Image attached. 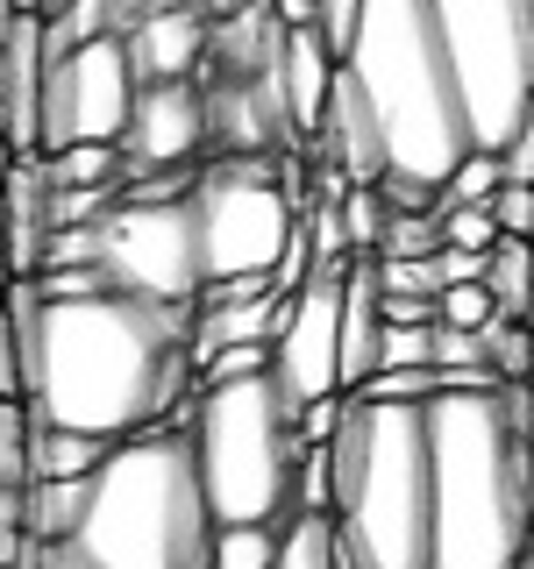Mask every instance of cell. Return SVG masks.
<instances>
[{"instance_id":"obj_1","label":"cell","mask_w":534,"mask_h":569,"mask_svg":"<svg viewBox=\"0 0 534 569\" xmlns=\"http://www.w3.org/2000/svg\"><path fill=\"white\" fill-rule=\"evenodd\" d=\"M8 313L22 328L29 406L50 427L129 441L165 420L200 378L186 307H157V299L115 292V284L86 299H43L36 278H14Z\"/></svg>"},{"instance_id":"obj_2","label":"cell","mask_w":534,"mask_h":569,"mask_svg":"<svg viewBox=\"0 0 534 569\" xmlns=\"http://www.w3.org/2000/svg\"><path fill=\"white\" fill-rule=\"evenodd\" d=\"M435 569H521L534 556V406L521 385H442L427 399Z\"/></svg>"},{"instance_id":"obj_3","label":"cell","mask_w":534,"mask_h":569,"mask_svg":"<svg viewBox=\"0 0 534 569\" xmlns=\"http://www.w3.org/2000/svg\"><path fill=\"white\" fill-rule=\"evenodd\" d=\"M343 79L378 114L385 164H392L385 186H414L427 200H442L449 171L477 142L435 29V0H364L343 43Z\"/></svg>"},{"instance_id":"obj_4","label":"cell","mask_w":534,"mask_h":569,"mask_svg":"<svg viewBox=\"0 0 534 569\" xmlns=\"http://www.w3.org/2000/svg\"><path fill=\"white\" fill-rule=\"evenodd\" d=\"M328 520L343 569H435V462L427 399H356L328 441Z\"/></svg>"},{"instance_id":"obj_5","label":"cell","mask_w":534,"mask_h":569,"mask_svg":"<svg viewBox=\"0 0 534 569\" xmlns=\"http://www.w3.org/2000/svg\"><path fill=\"white\" fill-rule=\"evenodd\" d=\"M214 527L192 427L157 420L107 449L71 548L86 569H214Z\"/></svg>"},{"instance_id":"obj_6","label":"cell","mask_w":534,"mask_h":569,"mask_svg":"<svg viewBox=\"0 0 534 569\" xmlns=\"http://www.w3.org/2000/svg\"><path fill=\"white\" fill-rule=\"evenodd\" d=\"M192 456H200V485L221 527H243V520L278 527V512L293 506V477H299V427H293V399L278 391L271 370L200 391Z\"/></svg>"},{"instance_id":"obj_7","label":"cell","mask_w":534,"mask_h":569,"mask_svg":"<svg viewBox=\"0 0 534 569\" xmlns=\"http://www.w3.org/2000/svg\"><path fill=\"white\" fill-rule=\"evenodd\" d=\"M477 150H506L534 121V0H435Z\"/></svg>"},{"instance_id":"obj_8","label":"cell","mask_w":534,"mask_h":569,"mask_svg":"<svg viewBox=\"0 0 534 569\" xmlns=\"http://www.w3.org/2000/svg\"><path fill=\"white\" fill-rule=\"evenodd\" d=\"M192 213H200V263L214 278H271L285 249L299 242V207L257 157H228V164L200 171L192 186Z\"/></svg>"},{"instance_id":"obj_9","label":"cell","mask_w":534,"mask_h":569,"mask_svg":"<svg viewBox=\"0 0 534 569\" xmlns=\"http://www.w3.org/2000/svg\"><path fill=\"white\" fill-rule=\"evenodd\" d=\"M100 271L115 292L157 299V307H192L207 284L192 192L186 200H121L100 221Z\"/></svg>"},{"instance_id":"obj_10","label":"cell","mask_w":534,"mask_h":569,"mask_svg":"<svg viewBox=\"0 0 534 569\" xmlns=\"http://www.w3.org/2000/svg\"><path fill=\"white\" fill-rule=\"evenodd\" d=\"M136 64H129V43L121 36H100V43H79L71 58H50V79H43V142L36 150L58 157L71 142H121L136 114Z\"/></svg>"},{"instance_id":"obj_11","label":"cell","mask_w":534,"mask_h":569,"mask_svg":"<svg viewBox=\"0 0 534 569\" xmlns=\"http://www.w3.org/2000/svg\"><path fill=\"white\" fill-rule=\"evenodd\" d=\"M343 284H349V263H314L307 284L285 299V328L271 342V378L293 399V420H299V406L349 391L343 385Z\"/></svg>"},{"instance_id":"obj_12","label":"cell","mask_w":534,"mask_h":569,"mask_svg":"<svg viewBox=\"0 0 534 569\" xmlns=\"http://www.w3.org/2000/svg\"><path fill=\"white\" fill-rule=\"evenodd\" d=\"M207 86L200 79H165V86H142L136 93V114L121 129V164L129 178L142 171H186L192 157L207 150Z\"/></svg>"},{"instance_id":"obj_13","label":"cell","mask_w":534,"mask_h":569,"mask_svg":"<svg viewBox=\"0 0 534 569\" xmlns=\"http://www.w3.org/2000/svg\"><path fill=\"white\" fill-rule=\"evenodd\" d=\"M43 79H50L43 14H8L0 22V100H8V142L22 157H36V142H43Z\"/></svg>"},{"instance_id":"obj_14","label":"cell","mask_w":534,"mask_h":569,"mask_svg":"<svg viewBox=\"0 0 534 569\" xmlns=\"http://www.w3.org/2000/svg\"><path fill=\"white\" fill-rule=\"evenodd\" d=\"M207 36L214 22L200 8H165V14H136L121 29V43H129V64L142 86H165V79H192L207 64Z\"/></svg>"},{"instance_id":"obj_15","label":"cell","mask_w":534,"mask_h":569,"mask_svg":"<svg viewBox=\"0 0 534 569\" xmlns=\"http://www.w3.org/2000/svg\"><path fill=\"white\" fill-rule=\"evenodd\" d=\"M385 356V278L378 257H349V284H343V385L356 391Z\"/></svg>"},{"instance_id":"obj_16","label":"cell","mask_w":534,"mask_h":569,"mask_svg":"<svg viewBox=\"0 0 534 569\" xmlns=\"http://www.w3.org/2000/svg\"><path fill=\"white\" fill-rule=\"evenodd\" d=\"M335 71H343V58H335L328 29L307 22L285 36V93H293V121L299 136H320V121H328V100H335Z\"/></svg>"},{"instance_id":"obj_17","label":"cell","mask_w":534,"mask_h":569,"mask_svg":"<svg viewBox=\"0 0 534 569\" xmlns=\"http://www.w3.org/2000/svg\"><path fill=\"white\" fill-rule=\"evenodd\" d=\"M8 200V249H14V278L43 271V249H50V157H22L0 186Z\"/></svg>"},{"instance_id":"obj_18","label":"cell","mask_w":534,"mask_h":569,"mask_svg":"<svg viewBox=\"0 0 534 569\" xmlns=\"http://www.w3.org/2000/svg\"><path fill=\"white\" fill-rule=\"evenodd\" d=\"M285 328V292H257V299H221L192 320V363L214 349H236V342H278Z\"/></svg>"},{"instance_id":"obj_19","label":"cell","mask_w":534,"mask_h":569,"mask_svg":"<svg viewBox=\"0 0 534 569\" xmlns=\"http://www.w3.org/2000/svg\"><path fill=\"white\" fill-rule=\"evenodd\" d=\"M86 498H93V477H36V485H22L29 541H71L86 520Z\"/></svg>"},{"instance_id":"obj_20","label":"cell","mask_w":534,"mask_h":569,"mask_svg":"<svg viewBox=\"0 0 534 569\" xmlns=\"http://www.w3.org/2000/svg\"><path fill=\"white\" fill-rule=\"evenodd\" d=\"M36 413V406H29ZM107 449L115 441H100V435H79V427H50V420H36V441H29V485L36 477H93Z\"/></svg>"},{"instance_id":"obj_21","label":"cell","mask_w":534,"mask_h":569,"mask_svg":"<svg viewBox=\"0 0 534 569\" xmlns=\"http://www.w3.org/2000/svg\"><path fill=\"white\" fill-rule=\"evenodd\" d=\"M485 292L498 299L506 320H527V292H534V242L527 236H498L485 249Z\"/></svg>"},{"instance_id":"obj_22","label":"cell","mask_w":534,"mask_h":569,"mask_svg":"<svg viewBox=\"0 0 534 569\" xmlns=\"http://www.w3.org/2000/svg\"><path fill=\"white\" fill-rule=\"evenodd\" d=\"M271 569H343V533H335L328 512L299 506L293 520L278 527V562Z\"/></svg>"},{"instance_id":"obj_23","label":"cell","mask_w":534,"mask_h":569,"mask_svg":"<svg viewBox=\"0 0 534 569\" xmlns=\"http://www.w3.org/2000/svg\"><path fill=\"white\" fill-rule=\"evenodd\" d=\"M271 562H278V527L271 520L214 527V569H271Z\"/></svg>"},{"instance_id":"obj_24","label":"cell","mask_w":534,"mask_h":569,"mask_svg":"<svg viewBox=\"0 0 534 569\" xmlns=\"http://www.w3.org/2000/svg\"><path fill=\"white\" fill-rule=\"evenodd\" d=\"M50 178L58 186H115V178H129V164H121V142H71L50 157Z\"/></svg>"},{"instance_id":"obj_25","label":"cell","mask_w":534,"mask_h":569,"mask_svg":"<svg viewBox=\"0 0 534 569\" xmlns=\"http://www.w3.org/2000/svg\"><path fill=\"white\" fill-rule=\"evenodd\" d=\"M29 441H36L29 399H0V491L29 485Z\"/></svg>"},{"instance_id":"obj_26","label":"cell","mask_w":534,"mask_h":569,"mask_svg":"<svg viewBox=\"0 0 534 569\" xmlns=\"http://www.w3.org/2000/svg\"><path fill=\"white\" fill-rule=\"evenodd\" d=\"M527 363H534V328H527V320H506V313H498L492 328H485V370H492L498 385H521Z\"/></svg>"},{"instance_id":"obj_27","label":"cell","mask_w":534,"mask_h":569,"mask_svg":"<svg viewBox=\"0 0 534 569\" xmlns=\"http://www.w3.org/2000/svg\"><path fill=\"white\" fill-rule=\"evenodd\" d=\"M498 186H506V164H498V150H471V157L449 171V186H442L435 207H485Z\"/></svg>"},{"instance_id":"obj_28","label":"cell","mask_w":534,"mask_h":569,"mask_svg":"<svg viewBox=\"0 0 534 569\" xmlns=\"http://www.w3.org/2000/svg\"><path fill=\"white\" fill-rule=\"evenodd\" d=\"M343 221H349V249H356V257H378V249H385V221H392L385 192L378 186H349Z\"/></svg>"},{"instance_id":"obj_29","label":"cell","mask_w":534,"mask_h":569,"mask_svg":"<svg viewBox=\"0 0 534 569\" xmlns=\"http://www.w3.org/2000/svg\"><path fill=\"white\" fill-rule=\"evenodd\" d=\"M435 307H442V328H471V335H485L492 320H498V299L485 292V278H477V284H449V292H435Z\"/></svg>"},{"instance_id":"obj_30","label":"cell","mask_w":534,"mask_h":569,"mask_svg":"<svg viewBox=\"0 0 534 569\" xmlns=\"http://www.w3.org/2000/svg\"><path fill=\"white\" fill-rule=\"evenodd\" d=\"M435 221H442V242H456V249H492L498 242L492 207H435Z\"/></svg>"},{"instance_id":"obj_31","label":"cell","mask_w":534,"mask_h":569,"mask_svg":"<svg viewBox=\"0 0 534 569\" xmlns=\"http://www.w3.org/2000/svg\"><path fill=\"white\" fill-rule=\"evenodd\" d=\"M485 207H492L498 236H534V186H521V178H506V186H498Z\"/></svg>"},{"instance_id":"obj_32","label":"cell","mask_w":534,"mask_h":569,"mask_svg":"<svg viewBox=\"0 0 534 569\" xmlns=\"http://www.w3.org/2000/svg\"><path fill=\"white\" fill-rule=\"evenodd\" d=\"M0 399H29V370H22V328H14L8 299H0Z\"/></svg>"},{"instance_id":"obj_33","label":"cell","mask_w":534,"mask_h":569,"mask_svg":"<svg viewBox=\"0 0 534 569\" xmlns=\"http://www.w3.org/2000/svg\"><path fill=\"white\" fill-rule=\"evenodd\" d=\"M477 278H485V249H456V242L435 249V292H449V284H477Z\"/></svg>"},{"instance_id":"obj_34","label":"cell","mask_w":534,"mask_h":569,"mask_svg":"<svg viewBox=\"0 0 534 569\" xmlns=\"http://www.w3.org/2000/svg\"><path fill=\"white\" fill-rule=\"evenodd\" d=\"M385 292H435V257H378Z\"/></svg>"},{"instance_id":"obj_35","label":"cell","mask_w":534,"mask_h":569,"mask_svg":"<svg viewBox=\"0 0 534 569\" xmlns=\"http://www.w3.org/2000/svg\"><path fill=\"white\" fill-rule=\"evenodd\" d=\"M29 548V527H22V491H0V569H14Z\"/></svg>"},{"instance_id":"obj_36","label":"cell","mask_w":534,"mask_h":569,"mask_svg":"<svg viewBox=\"0 0 534 569\" xmlns=\"http://www.w3.org/2000/svg\"><path fill=\"white\" fill-rule=\"evenodd\" d=\"M356 8H364V0H320V29H328L335 58H343V43H349V29H356Z\"/></svg>"},{"instance_id":"obj_37","label":"cell","mask_w":534,"mask_h":569,"mask_svg":"<svg viewBox=\"0 0 534 569\" xmlns=\"http://www.w3.org/2000/svg\"><path fill=\"white\" fill-rule=\"evenodd\" d=\"M498 164H506V178H521V186H534V121H527V129L506 142V150H498Z\"/></svg>"},{"instance_id":"obj_38","label":"cell","mask_w":534,"mask_h":569,"mask_svg":"<svg viewBox=\"0 0 534 569\" xmlns=\"http://www.w3.org/2000/svg\"><path fill=\"white\" fill-rule=\"evenodd\" d=\"M121 8V29L136 22V14H165V8H200V0H115Z\"/></svg>"},{"instance_id":"obj_39","label":"cell","mask_w":534,"mask_h":569,"mask_svg":"<svg viewBox=\"0 0 534 569\" xmlns=\"http://www.w3.org/2000/svg\"><path fill=\"white\" fill-rule=\"evenodd\" d=\"M271 8L285 14V29H307V22H320V0H271Z\"/></svg>"},{"instance_id":"obj_40","label":"cell","mask_w":534,"mask_h":569,"mask_svg":"<svg viewBox=\"0 0 534 569\" xmlns=\"http://www.w3.org/2000/svg\"><path fill=\"white\" fill-rule=\"evenodd\" d=\"M14 164H22V150H14V142L0 136V186H8V171H14Z\"/></svg>"},{"instance_id":"obj_41","label":"cell","mask_w":534,"mask_h":569,"mask_svg":"<svg viewBox=\"0 0 534 569\" xmlns=\"http://www.w3.org/2000/svg\"><path fill=\"white\" fill-rule=\"evenodd\" d=\"M521 391H527V406H534V363H527V378H521Z\"/></svg>"},{"instance_id":"obj_42","label":"cell","mask_w":534,"mask_h":569,"mask_svg":"<svg viewBox=\"0 0 534 569\" xmlns=\"http://www.w3.org/2000/svg\"><path fill=\"white\" fill-rule=\"evenodd\" d=\"M527 328H534V292H527Z\"/></svg>"},{"instance_id":"obj_43","label":"cell","mask_w":534,"mask_h":569,"mask_svg":"<svg viewBox=\"0 0 534 569\" xmlns=\"http://www.w3.org/2000/svg\"><path fill=\"white\" fill-rule=\"evenodd\" d=\"M527 242H534V236H527Z\"/></svg>"}]
</instances>
